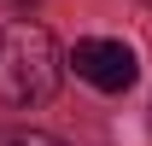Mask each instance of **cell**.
I'll list each match as a JSON object with an SVG mask.
<instances>
[{"mask_svg": "<svg viewBox=\"0 0 152 146\" xmlns=\"http://www.w3.org/2000/svg\"><path fill=\"white\" fill-rule=\"evenodd\" d=\"M70 64H76V76L94 82L99 93H123V88H134V76H140V64H134V53L123 41H76Z\"/></svg>", "mask_w": 152, "mask_h": 146, "instance_id": "cell-2", "label": "cell"}, {"mask_svg": "<svg viewBox=\"0 0 152 146\" xmlns=\"http://www.w3.org/2000/svg\"><path fill=\"white\" fill-rule=\"evenodd\" d=\"M0 146H64L47 128H0Z\"/></svg>", "mask_w": 152, "mask_h": 146, "instance_id": "cell-3", "label": "cell"}, {"mask_svg": "<svg viewBox=\"0 0 152 146\" xmlns=\"http://www.w3.org/2000/svg\"><path fill=\"white\" fill-rule=\"evenodd\" d=\"M58 47L41 23L18 18V23H0V105L12 111H29V105H47L58 93Z\"/></svg>", "mask_w": 152, "mask_h": 146, "instance_id": "cell-1", "label": "cell"}]
</instances>
